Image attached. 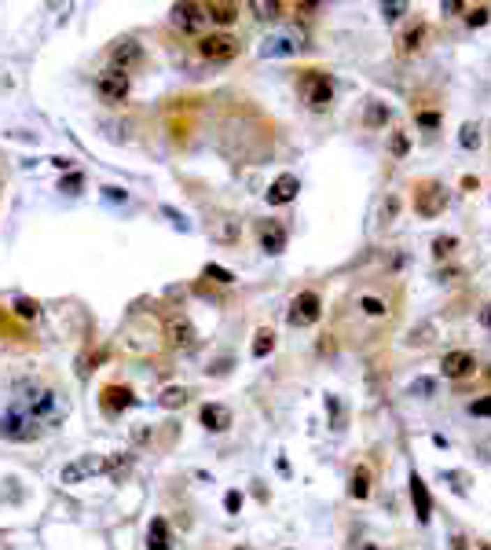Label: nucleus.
Segmentation results:
<instances>
[{
    "label": "nucleus",
    "instance_id": "obj_1",
    "mask_svg": "<svg viewBox=\"0 0 491 550\" xmlns=\"http://www.w3.org/2000/svg\"><path fill=\"white\" fill-rule=\"evenodd\" d=\"M301 99L312 107V110H326L330 99H334V81H330L323 70H308L301 77Z\"/></svg>",
    "mask_w": 491,
    "mask_h": 550
},
{
    "label": "nucleus",
    "instance_id": "obj_2",
    "mask_svg": "<svg viewBox=\"0 0 491 550\" xmlns=\"http://www.w3.org/2000/svg\"><path fill=\"white\" fill-rule=\"evenodd\" d=\"M323 315V301H319V294H312V290H305V294H297L294 301H290V312H286V323L290 327H312L315 320Z\"/></svg>",
    "mask_w": 491,
    "mask_h": 550
},
{
    "label": "nucleus",
    "instance_id": "obj_3",
    "mask_svg": "<svg viewBox=\"0 0 491 550\" xmlns=\"http://www.w3.org/2000/svg\"><path fill=\"white\" fill-rule=\"evenodd\" d=\"M198 55L209 59V63H227V59L239 55V40L231 34H209V37L198 40Z\"/></svg>",
    "mask_w": 491,
    "mask_h": 550
},
{
    "label": "nucleus",
    "instance_id": "obj_4",
    "mask_svg": "<svg viewBox=\"0 0 491 550\" xmlns=\"http://www.w3.org/2000/svg\"><path fill=\"white\" fill-rule=\"evenodd\" d=\"M447 206V191H444V184H425V187H418V198H414V209L418 216H440Z\"/></svg>",
    "mask_w": 491,
    "mask_h": 550
},
{
    "label": "nucleus",
    "instance_id": "obj_5",
    "mask_svg": "<svg viewBox=\"0 0 491 550\" xmlns=\"http://www.w3.org/2000/svg\"><path fill=\"white\" fill-rule=\"evenodd\" d=\"M96 89L107 103H118V99L128 96V74H121V70H103L99 81H96Z\"/></svg>",
    "mask_w": 491,
    "mask_h": 550
},
{
    "label": "nucleus",
    "instance_id": "obj_6",
    "mask_svg": "<svg viewBox=\"0 0 491 550\" xmlns=\"http://www.w3.org/2000/svg\"><path fill=\"white\" fill-rule=\"evenodd\" d=\"M476 371V356L473 352H447L444 359H440V374L444 378H469V374Z\"/></svg>",
    "mask_w": 491,
    "mask_h": 550
},
{
    "label": "nucleus",
    "instance_id": "obj_7",
    "mask_svg": "<svg viewBox=\"0 0 491 550\" xmlns=\"http://www.w3.org/2000/svg\"><path fill=\"white\" fill-rule=\"evenodd\" d=\"M172 22L180 26V30H187V34H195V30H202L209 19H206V4H172Z\"/></svg>",
    "mask_w": 491,
    "mask_h": 550
},
{
    "label": "nucleus",
    "instance_id": "obj_8",
    "mask_svg": "<svg viewBox=\"0 0 491 550\" xmlns=\"http://www.w3.org/2000/svg\"><path fill=\"white\" fill-rule=\"evenodd\" d=\"M139 59H143V48L136 45V40H121V45L110 48V70H121V74H128V70H133Z\"/></svg>",
    "mask_w": 491,
    "mask_h": 550
},
{
    "label": "nucleus",
    "instance_id": "obj_9",
    "mask_svg": "<svg viewBox=\"0 0 491 550\" xmlns=\"http://www.w3.org/2000/svg\"><path fill=\"white\" fill-rule=\"evenodd\" d=\"M297 191H301V180L294 177V172H282V177L268 187V195H264V198L271 202V206H286V202H294V198H297Z\"/></svg>",
    "mask_w": 491,
    "mask_h": 550
},
{
    "label": "nucleus",
    "instance_id": "obj_10",
    "mask_svg": "<svg viewBox=\"0 0 491 550\" xmlns=\"http://www.w3.org/2000/svg\"><path fill=\"white\" fill-rule=\"evenodd\" d=\"M103 470H107L103 459H77V462H70V466L59 473V484H77L81 477H92V473H103Z\"/></svg>",
    "mask_w": 491,
    "mask_h": 550
},
{
    "label": "nucleus",
    "instance_id": "obj_11",
    "mask_svg": "<svg viewBox=\"0 0 491 550\" xmlns=\"http://www.w3.org/2000/svg\"><path fill=\"white\" fill-rule=\"evenodd\" d=\"M411 503H414V517L425 525L429 514H432V499H429V488H425V481H422V473L411 477Z\"/></svg>",
    "mask_w": 491,
    "mask_h": 550
},
{
    "label": "nucleus",
    "instance_id": "obj_12",
    "mask_svg": "<svg viewBox=\"0 0 491 550\" xmlns=\"http://www.w3.org/2000/svg\"><path fill=\"white\" fill-rule=\"evenodd\" d=\"M136 396H133V389H125V385H110L103 389V411L114 415V411H125V408H133Z\"/></svg>",
    "mask_w": 491,
    "mask_h": 550
},
{
    "label": "nucleus",
    "instance_id": "obj_13",
    "mask_svg": "<svg viewBox=\"0 0 491 550\" xmlns=\"http://www.w3.org/2000/svg\"><path fill=\"white\" fill-rule=\"evenodd\" d=\"M261 250H268V253H282L286 250V228L282 224H275V221L261 224Z\"/></svg>",
    "mask_w": 491,
    "mask_h": 550
},
{
    "label": "nucleus",
    "instance_id": "obj_14",
    "mask_svg": "<svg viewBox=\"0 0 491 550\" xmlns=\"http://www.w3.org/2000/svg\"><path fill=\"white\" fill-rule=\"evenodd\" d=\"M202 426L213 429V433H224L231 426V411L224 403H206V408H202Z\"/></svg>",
    "mask_w": 491,
    "mask_h": 550
},
{
    "label": "nucleus",
    "instance_id": "obj_15",
    "mask_svg": "<svg viewBox=\"0 0 491 550\" xmlns=\"http://www.w3.org/2000/svg\"><path fill=\"white\" fill-rule=\"evenodd\" d=\"M294 52H297V40H294L290 34L268 37L264 45H261V55H264V59H271V55H275V59H282V55H294Z\"/></svg>",
    "mask_w": 491,
    "mask_h": 550
},
{
    "label": "nucleus",
    "instance_id": "obj_16",
    "mask_svg": "<svg viewBox=\"0 0 491 550\" xmlns=\"http://www.w3.org/2000/svg\"><path fill=\"white\" fill-rule=\"evenodd\" d=\"M370 488H374L370 466H356V470H352V481H349V496H352V499H367Z\"/></svg>",
    "mask_w": 491,
    "mask_h": 550
},
{
    "label": "nucleus",
    "instance_id": "obj_17",
    "mask_svg": "<svg viewBox=\"0 0 491 550\" xmlns=\"http://www.w3.org/2000/svg\"><path fill=\"white\" fill-rule=\"evenodd\" d=\"M147 550H169V525L162 517H154L147 528Z\"/></svg>",
    "mask_w": 491,
    "mask_h": 550
},
{
    "label": "nucleus",
    "instance_id": "obj_18",
    "mask_svg": "<svg viewBox=\"0 0 491 550\" xmlns=\"http://www.w3.org/2000/svg\"><path fill=\"white\" fill-rule=\"evenodd\" d=\"M169 341H172V345H180V349L195 345V327L187 323V320H172V323H169Z\"/></svg>",
    "mask_w": 491,
    "mask_h": 550
},
{
    "label": "nucleus",
    "instance_id": "obj_19",
    "mask_svg": "<svg viewBox=\"0 0 491 550\" xmlns=\"http://www.w3.org/2000/svg\"><path fill=\"white\" fill-rule=\"evenodd\" d=\"M206 19L216 26H231L239 19V8L235 4H206Z\"/></svg>",
    "mask_w": 491,
    "mask_h": 550
},
{
    "label": "nucleus",
    "instance_id": "obj_20",
    "mask_svg": "<svg viewBox=\"0 0 491 550\" xmlns=\"http://www.w3.org/2000/svg\"><path fill=\"white\" fill-rule=\"evenodd\" d=\"M458 143H462L466 151H476V147H481V125H476V121H466V125L458 128Z\"/></svg>",
    "mask_w": 491,
    "mask_h": 550
},
{
    "label": "nucleus",
    "instance_id": "obj_21",
    "mask_svg": "<svg viewBox=\"0 0 491 550\" xmlns=\"http://www.w3.org/2000/svg\"><path fill=\"white\" fill-rule=\"evenodd\" d=\"M271 349H275V334L271 330H257V341H253V356L257 359H264Z\"/></svg>",
    "mask_w": 491,
    "mask_h": 550
},
{
    "label": "nucleus",
    "instance_id": "obj_22",
    "mask_svg": "<svg viewBox=\"0 0 491 550\" xmlns=\"http://www.w3.org/2000/svg\"><path fill=\"white\" fill-rule=\"evenodd\" d=\"M455 246H458L455 235H437V239H432V257H437V260L451 257V253H455Z\"/></svg>",
    "mask_w": 491,
    "mask_h": 550
},
{
    "label": "nucleus",
    "instance_id": "obj_23",
    "mask_svg": "<svg viewBox=\"0 0 491 550\" xmlns=\"http://www.w3.org/2000/svg\"><path fill=\"white\" fill-rule=\"evenodd\" d=\"M422 40H425V26H411V30H407V37H403L400 45H403V52L411 55V52H418V48H422Z\"/></svg>",
    "mask_w": 491,
    "mask_h": 550
},
{
    "label": "nucleus",
    "instance_id": "obj_24",
    "mask_svg": "<svg viewBox=\"0 0 491 550\" xmlns=\"http://www.w3.org/2000/svg\"><path fill=\"white\" fill-rule=\"evenodd\" d=\"M187 400V389H180V385H169L162 396H158V403H162V408H180V403Z\"/></svg>",
    "mask_w": 491,
    "mask_h": 550
},
{
    "label": "nucleus",
    "instance_id": "obj_25",
    "mask_svg": "<svg viewBox=\"0 0 491 550\" xmlns=\"http://www.w3.org/2000/svg\"><path fill=\"white\" fill-rule=\"evenodd\" d=\"M388 151H393L396 158H403L411 151V140H407V133H400V128H393V136H388Z\"/></svg>",
    "mask_w": 491,
    "mask_h": 550
},
{
    "label": "nucleus",
    "instance_id": "obj_26",
    "mask_svg": "<svg viewBox=\"0 0 491 550\" xmlns=\"http://www.w3.org/2000/svg\"><path fill=\"white\" fill-rule=\"evenodd\" d=\"M359 309H363L367 315H374V320H378V315H385V301H382V297H370V294H367V297H359Z\"/></svg>",
    "mask_w": 491,
    "mask_h": 550
},
{
    "label": "nucleus",
    "instance_id": "obj_27",
    "mask_svg": "<svg viewBox=\"0 0 491 550\" xmlns=\"http://www.w3.org/2000/svg\"><path fill=\"white\" fill-rule=\"evenodd\" d=\"M250 8H253L261 19H275V15H279V4H261V0H253Z\"/></svg>",
    "mask_w": 491,
    "mask_h": 550
},
{
    "label": "nucleus",
    "instance_id": "obj_28",
    "mask_svg": "<svg viewBox=\"0 0 491 550\" xmlns=\"http://www.w3.org/2000/svg\"><path fill=\"white\" fill-rule=\"evenodd\" d=\"M488 19H491V11L488 8H469V26H488Z\"/></svg>",
    "mask_w": 491,
    "mask_h": 550
},
{
    "label": "nucleus",
    "instance_id": "obj_29",
    "mask_svg": "<svg viewBox=\"0 0 491 550\" xmlns=\"http://www.w3.org/2000/svg\"><path fill=\"white\" fill-rule=\"evenodd\" d=\"M206 275H209V279H216V283H235V275H231L227 268H216V265H209Z\"/></svg>",
    "mask_w": 491,
    "mask_h": 550
},
{
    "label": "nucleus",
    "instance_id": "obj_30",
    "mask_svg": "<svg viewBox=\"0 0 491 550\" xmlns=\"http://www.w3.org/2000/svg\"><path fill=\"white\" fill-rule=\"evenodd\" d=\"M418 125H422V128H437V125H440V114H432V110H418Z\"/></svg>",
    "mask_w": 491,
    "mask_h": 550
},
{
    "label": "nucleus",
    "instance_id": "obj_31",
    "mask_svg": "<svg viewBox=\"0 0 491 550\" xmlns=\"http://www.w3.org/2000/svg\"><path fill=\"white\" fill-rule=\"evenodd\" d=\"M382 11H385V19L393 22V19H400L403 11H407V4H403V0H396V4H382Z\"/></svg>",
    "mask_w": 491,
    "mask_h": 550
},
{
    "label": "nucleus",
    "instance_id": "obj_32",
    "mask_svg": "<svg viewBox=\"0 0 491 550\" xmlns=\"http://www.w3.org/2000/svg\"><path fill=\"white\" fill-rule=\"evenodd\" d=\"M15 312L22 315V320H33V315H37V305H33V301H26V297H22V301H15Z\"/></svg>",
    "mask_w": 491,
    "mask_h": 550
},
{
    "label": "nucleus",
    "instance_id": "obj_33",
    "mask_svg": "<svg viewBox=\"0 0 491 550\" xmlns=\"http://www.w3.org/2000/svg\"><path fill=\"white\" fill-rule=\"evenodd\" d=\"M469 411H473V415H491V396L473 400V403H469Z\"/></svg>",
    "mask_w": 491,
    "mask_h": 550
},
{
    "label": "nucleus",
    "instance_id": "obj_34",
    "mask_svg": "<svg viewBox=\"0 0 491 550\" xmlns=\"http://www.w3.org/2000/svg\"><path fill=\"white\" fill-rule=\"evenodd\" d=\"M224 506H227L231 514H239V506H242V496H239V491H227V499H224Z\"/></svg>",
    "mask_w": 491,
    "mask_h": 550
},
{
    "label": "nucleus",
    "instance_id": "obj_35",
    "mask_svg": "<svg viewBox=\"0 0 491 550\" xmlns=\"http://www.w3.org/2000/svg\"><path fill=\"white\" fill-rule=\"evenodd\" d=\"M382 121H385V107L374 103V107H370V125H382Z\"/></svg>",
    "mask_w": 491,
    "mask_h": 550
},
{
    "label": "nucleus",
    "instance_id": "obj_36",
    "mask_svg": "<svg viewBox=\"0 0 491 550\" xmlns=\"http://www.w3.org/2000/svg\"><path fill=\"white\" fill-rule=\"evenodd\" d=\"M432 389H437V385H432L429 378H422V382H414V393H418V396H422V393L429 396V393H432Z\"/></svg>",
    "mask_w": 491,
    "mask_h": 550
},
{
    "label": "nucleus",
    "instance_id": "obj_37",
    "mask_svg": "<svg viewBox=\"0 0 491 550\" xmlns=\"http://www.w3.org/2000/svg\"><path fill=\"white\" fill-rule=\"evenodd\" d=\"M481 323H484V327H491V305H488V309L481 312Z\"/></svg>",
    "mask_w": 491,
    "mask_h": 550
},
{
    "label": "nucleus",
    "instance_id": "obj_38",
    "mask_svg": "<svg viewBox=\"0 0 491 550\" xmlns=\"http://www.w3.org/2000/svg\"><path fill=\"white\" fill-rule=\"evenodd\" d=\"M235 550H250V547H235Z\"/></svg>",
    "mask_w": 491,
    "mask_h": 550
},
{
    "label": "nucleus",
    "instance_id": "obj_39",
    "mask_svg": "<svg viewBox=\"0 0 491 550\" xmlns=\"http://www.w3.org/2000/svg\"><path fill=\"white\" fill-rule=\"evenodd\" d=\"M484 550H491V547H484Z\"/></svg>",
    "mask_w": 491,
    "mask_h": 550
}]
</instances>
